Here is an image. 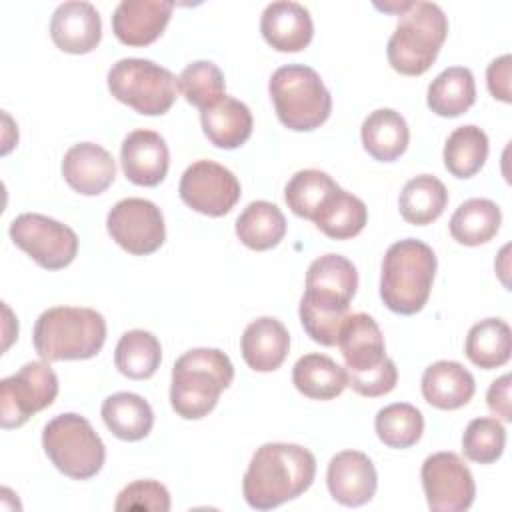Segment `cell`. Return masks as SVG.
<instances>
[{
	"label": "cell",
	"instance_id": "cell-1",
	"mask_svg": "<svg viewBox=\"0 0 512 512\" xmlns=\"http://www.w3.org/2000/svg\"><path fill=\"white\" fill-rule=\"evenodd\" d=\"M356 288L358 272L346 256L324 254L308 266L298 312L306 334L314 342L336 346Z\"/></svg>",
	"mask_w": 512,
	"mask_h": 512
},
{
	"label": "cell",
	"instance_id": "cell-2",
	"mask_svg": "<svg viewBox=\"0 0 512 512\" xmlns=\"http://www.w3.org/2000/svg\"><path fill=\"white\" fill-rule=\"evenodd\" d=\"M316 476L314 454L288 442L262 444L244 474L242 492L248 506L272 510L306 492Z\"/></svg>",
	"mask_w": 512,
	"mask_h": 512
},
{
	"label": "cell",
	"instance_id": "cell-3",
	"mask_svg": "<svg viewBox=\"0 0 512 512\" xmlns=\"http://www.w3.org/2000/svg\"><path fill=\"white\" fill-rule=\"evenodd\" d=\"M232 380L234 366L222 350L192 348L172 368V410L184 420H200L214 410L220 394Z\"/></svg>",
	"mask_w": 512,
	"mask_h": 512
},
{
	"label": "cell",
	"instance_id": "cell-4",
	"mask_svg": "<svg viewBox=\"0 0 512 512\" xmlns=\"http://www.w3.org/2000/svg\"><path fill=\"white\" fill-rule=\"evenodd\" d=\"M106 342V320L94 308L54 306L44 310L32 332L36 354L46 362L94 358Z\"/></svg>",
	"mask_w": 512,
	"mask_h": 512
},
{
	"label": "cell",
	"instance_id": "cell-5",
	"mask_svg": "<svg viewBox=\"0 0 512 512\" xmlns=\"http://www.w3.org/2000/svg\"><path fill=\"white\" fill-rule=\"evenodd\" d=\"M434 274L436 254L426 242L416 238L398 240L382 260L380 298L388 310L412 316L426 306Z\"/></svg>",
	"mask_w": 512,
	"mask_h": 512
},
{
	"label": "cell",
	"instance_id": "cell-6",
	"mask_svg": "<svg viewBox=\"0 0 512 512\" xmlns=\"http://www.w3.org/2000/svg\"><path fill=\"white\" fill-rule=\"evenodd\" d=\"M448 34V18L434 2H412L400 14L386 56L390 66L404 76L424 74L436 60Z\"/></svg>",
	"mask_w": 512,
	"mask_h": 512
},
{
	"label": "cell",
	"instance_id": "cell-7",
	"mask_svg": "<svg viewBox=\"0 0 512 512\" xmlns=\"http://www.w3.org/2000/svg\"><path fill=\"white\" fill-rule=\"evenodd\" d=\"M268 92L278 120L294 132H310L322 126L332 112V96L320 74L304 64L280 66Z\"/></svg>",
	"mask_w": 512,
	"mask_h": 512
},
{
	"label": "cell",
	"instance_id": "cell-8",
	"mask_svg": "<svg viewBox=\"0 0 512 512\" xmlns=\"http://www.w3.org/2000/svg\"><path fill=\"white\" fill-rule=\"evenodd\" d=\"M42 448L50 462L72 480L96 476L106 460V448L92 424L74 412L54 416L42 430Z\"/></svg>",
	"mask_w": 512,
	"mask_h": 512
},
{
	"label": "cell",
	"instance_id": "cell-9",
	"mask_svg": "<svg viewBox=\"0 0 512 512\" xmlns=\"http://www.w3.org/2000/svg\"><path fill=\"white\" fill-rule=\"evenodd\" d=\"M110 94L144 116L166 114L178 92V78L146 58H122L108 70Z\"/></svg>",
	"mask_w": 512,
	"mask_h": 512
},
{
	"label": "cell",
	"instance_id": "cell-10",
	"mask_svg": "<svg viewBox=\"0 0 512 512\" xmlns=\"http://www.w3.org/2000/svg\"><path fill=\"white\" fill-rule=\"evenodd\" d=\"M58 396V376L46 360L28 362L16 374L0 380L2 428H18L30 416L48 408Z\"/></svg>",
	"mask_w": 512,
	"mask_h": 512
},
{
	"label": "cell",
	"instance_id": "cell-11",
	"mask_svg": "<svg viewBox=\"0 0 512 512\" xmlns=\"http://www.w3.org/2000/svg\"><path fill=\"white\" fill-rule=\"evenodd\" d=\"M10 238L46 270H62L72 264L78 254L76 232L70 226L36 212L16 216L10 222Z\"/></svg>",
	"mask_w": 512,
	"mask_h": 512
},
{
	"label": "cell",
	"instance_id": "cell-12",
	"mask_svg": "<svg viewBox=\"0 0 512 512\" xmlns=\"http://www.w3.org/2000/svg\"><path fill=\"white\" fill-rule=\"evenodd\" d=\"M106 228L112 240L134 256L152 254L166 240L162 210L146 198L116 202L106 216Z\"/></svg>",
	"mask_w": 512,
	"mask_h": 512
},
{
	"label": "cell",
	"instance_id": "cell-13",
	"mask_svg": "<svg viewBox=\"0 0 512 512\" xmlns=\"http://www.w3.org/2000/svg\"><path fill=\"white\" fill-rule=\"evenodd\" d=\"M178 194L194 212L218 218L240 200V182L226 166L214 160H196L184 170Z\"/></svg>",
	"mask_w": 512,
	"mask_h": 512
},
{
	"label": "cell",
	"instance_id": "cell-14",
	"mask_svg": "<svg viewBox=\"0 0 512 512\" xmlns=\"http://www.w3.org/2000/svg\"><path fill=\"white\" fill-rule=\"evenodd\" d=\"M420 478L432 512H464L474 502V476L454 452L430 454L422 464Z\"/></svg>",
	"mask_w": 512,
	"mask_h": 512
},
{
	"label": "cell",
	"instance_id": "cell-15",
	"mask_svg": "<svg viewBox=\"0 0 512 512\" xmlns=\"http://www.w3.org/2000/svg\"><path fill=\"white\" fill-rule=\"evenodd\" d=\"M326 484L338 504L356 508L372 500L378 476L372 460L364 452L342 450L328 462Z\"/></svg>",
	"mask_w": 512,
	"mask_h": 512
},
{
	"label": "cell",
	"instance_id": "cell-16",
	"mask_svg": "<svg viewBox=\"0 0 512 512\" xmlns=\"http://www.w3.org/2000/svg\"><path fill=\"white\" fill-rule=\"evenodd\" d=\"M170 0H122L112 14V32L126 46H148L170 22Z\"/></svg>",
	"mask_w": 512,
	"mask_h": 512
},
{
	"label": "cell",
	"instance_id": "cell-17",
	"mask_svg": "<svg viewBox=\"0 0 512 512\" xmlns=\"http://www.w3.org/2000/svg\"><path fill=\"white\" fill-rule=\"evenodd\" d=\"M52 42L68 54H88L102 38V20L90 2H62L50 18Z\"/></svg>",
	"mask_w": 512,
	"mask_h": 512
},
{
	"label": "cell",
	"instance_id": "cell-18",
	"mask_svg": "<svg viewBox=\"0 0 512 512\" xmlns=\"http://www.w3.org/2000/svg\"><path fill=\"white\" fill-rule=\"evenodd\" d=\"M124 176L136 186H158L170 166L166 140L154 130L130 132L120 148Z\"/></svg>",
	"mask_w": 512,
	"mask_h": 512
},
{
	"label": "cell",
	"instance_id": "cell-19",
	"mask_svg": "<svg viewBox=\"0 0 512 512\" xmlns=\"http://www.w3.org/2000/svg\"><path fill=\"white\" fill-rule=\"evenodd\" d=\"M62 176L72 190L84 196H98L114 182L116 162L100 144L80 142L64 154Z\"/></svg>",
	"mask_w": 512,
	"mask_h": 512
},
{
	"label": "cell",
	"instance_id": "cell-20",
	"mask_svg": "<svg viewBox=\"0 0 512 512\" xmlns=\"http://www.w3.org/2000/svg\"><path fill=\"white\" fill-rule=\"evenodd\" d=\"M262 38L278 52H300L314 36L308 8L292 0L270 2L260 16Z\"/></svg>",
	"mask_w": 512,
	"mask_h": 512
},
{
	"label": "cell",
	"instance_id": "cell-21",
	"mask_svg": "<svg viewBox=\"0 0 512 512\" xmlns=\"http://www.w3.org/2000/svg\"><path fill=\"white\" fill-rule=\"evenodd\" d=\"M336 344L344 356L346 372L370 370L386 358V344L380 326L364 312L346 316Z\"/></svg>",
	"mask_w": 512,
	"mask_h": 512
},
{
	"label": "cell",
	"instance_id": "cell-22",
	"mask_svg": "<svg viewBox=\"0 0 512 512\" xmlns=\"http://www.w3.org/2000/svg\"><path fill=\"white\" fill-rule=\"evenodd\" d=\"M290 334L286 326L272 316L252 320L240 338L244 362L254 372H274L288 356Z\"/></svg>",
	"mask_w": 512,
	"mask_h": 512
},
{
	"label": "cell",
	"instance_id": "cell-23",
	"mask_svg": "<svg viewBox=\"0 0 512 512\" xmlns=\"http://www.w3.org/2000/svg\"><path fill=\"white\" fill-rule=\"evenodd\" d=\"M420 386L424 400L440 410L462 408L476 392L474 376L460 362L452 360L430 364L422 374Z\"/></svg>",
	"mask_w": 512,
	"mask_h": 512
},
{
	"label": "cell",
	"instance_id": "cell-24",
	"mask_svg": "<svg viewBox=\"0 0 512 512\" xmlns=\"http://www.w3.org/2000/svg\"><path fill=\"white\" fill-rule=\"evenodd\" d=\"M364 150L378 162H394L400 158L410 140V130L404 116L392 108L370 112L360 128Z\"/></svg>",
	"mask_w": 512,
	"mask_h": 512
},
{
	"label": "cell",
	"instance_id": "cell-25",
	"mask_svg": "<svg viewBox=\"0 0 512 512\" xmlns=\"http://www.w3.org/2000/svg\"><path fill=\"white\" fill-rule=\"evenodd\" d=\"M200 122L206 138L224 150L242 146L250 138L254 124L250 108L232 96H224L212 108L202 110Z\"/></svg>",
	"mask_w": 512,
	"mask_h": 512
},
{
	"label": "cell",
	"instance_id": "cell-26",
	"mask_svg": "<svg viewBox=\"0 0 512 512\" xmlns=\"http://www.w3.org/2000/svg\"><path fill=\"white\" fill-rule=\"evenodd\" d=\"M106 428L120 440L136 442L150 434L154 426L152 406L134 392L110 394L100 408Z\"/></svg>",
	"mask_w": 512,
	"mask_h": 512
},
{
	"label": "cell",
	"instance_id": "cell-27",
	"mask_svg": "<svg viewBox=\"0 0 512 512\" xmlns=\"http://www.w3.org/2000/svg\"><path fill=\"white\" fill-rule=\"evenodd\" d=\"M292 382L300 394L312 400H332L348 386L346 368L326 354H304L292 368Z\"/></svg>",
	"mask_w": 512,
	"mask_h": 512
},
{
	"label": "cell",
	"instance_id": "cell-28",
	"mask_svg": "<svg viewBox=\"0 0 512 512\" xmlns=\"http://www.w3.org/2000/svg\"><path fill=\"white\" fill-rule=\"evenodd\" d=\"M428 108L444 118L464 114L476 102V84L470 68L450 66L442 70L428 86Z\"/></svg>",
	"mask_w": 512,
	"mask_h": 512
},
{
	"label": "cell",
	"instance_id": "cell-29",
	"mask_svg": "<svg viewBox=\"0 0 512 512\" xmlns=\"http://www.w3.org/2000/svg\"><path fill=\"white\" fill-rule=\"evenodd\" d=\"M448 204V190L432 174L410 178L398 198L402 218L414 226H426L438 220Z\"/></svg>",
	"mask_w": 512,
	"mask_h": 512
},
{
	"label": "cell",
	"instance_id": "cell-30",
	"mask_svg": "<svg viewBox=\"0 0 512 512\" xmlns=\"http://www.w3.org/2000/svg\"><path fill=\"white\" fill-rule=\"evenodd\" d=\"M284 234L286 218L282 210L272 202H250L236 218V236L250 250H270L280 244Z\"/></svg>",
	"mask_w": 512,
	"mask_h": 512
},
{
	"label": "cell",
	"instance_id": "cell-31",
	"mask_svg": "<svg viewBox=\"0 0 512 512\" xmlns=\"http://www.w3.org/2000/svg\"><path fill=\"white\" fill-rule=\"evenodd\" d=\"M502 224V212L488 198H470L462 202L450 218V234L458 244L480 246L490 242Z\"/></svg>",
	"mask_w": 512,
	"mask_h": 512
},
{
	"label": "cell",
	"instance_id": "cell-32",
	"mask_svg": "<svg viewBox=\"0 0 512 512\" xmlns=\"http://www.w3.org/2000/svg\"><path fill=\"white\" fill-rule=\"evenodd\" d=\"M464 352L468 360L484 370L504 366L512 352L510 326L500 318H484L476 322L466 336Z\"/></svg>",
	"mask_w": 512,
	"mask_h": 512
},
{
	"label": "cell",
	"instance_id": "cell-33",
	"mask_svg": "<svg viewBox=\"0 0 512 512\" xmlns=\"http://www.w3.org/2000/svg\"><path fill=\"white\" fill-rule=\"evenodd\" d=\"M338 188L340 186L332 180L330 174L316 168H306L298 170L288 180L284 188V200L296 216L314 222V218L338 192Z\"/></svg>",
	"mask_w": 512,
	"mask_h": 512
},
{
	"label": "cell",
	"instance_id": "cell-34",
	"mask_svg": "<svg viewBox=\"0 0 512 512\" xmlns=\"http://www.w3.org/2000/svg\"><path fill=\"white\" fill-rule=\"evenodd\" d=\"M162 360V346L148 330H128L120 336L114 350V364L120 374L132 380L154 376Z\"/></svg>",
	"mask_w": 512,
	"mask_h": 512
},
{
	"label": "cell",
	"instance_id": "cell-35",
	"mask_svg": "<svg viewBox=\"0 0 512 512\" xmlns=\"http://www.w3.org/2000/svg\"><path fill=\"white\" fill-rule=\"evenodd\" d=\"M444 166L456 178H470L488 158V136L474 124L458 126L444 144Z\"/></svg>",
	"mask_w": 512,
	"mask_h": 512
},
{
	"label": "cell",
	"instance_id": "cell-36",
	"mask_svg": "<svg viewBox=\"0 0 512 512\" xmlns=\"http://www.w3.org/2000/svg\"><path fill=\"white\" fill-rule=\"evenodd\" d=\"M368 222V208L366 204L338 188V192L328 200V204L320 210L314 218V224L332 240H348L362 232Z\"/></svg>",
	"mask_w": 512,
	"mask_h": 512
},
{
	"label": "cell",
	"instance_id": "cell-37",
	"mask_svg": "<svg viewBox=\"0 0 512 512\" xmlns=\"http://www.w3.org/2000/svg\"><path fill=\"white\" fill-rule=\"evenodd\" d=\"M374 428L384 446L404 450L422 438L424 416L408 402H394L378 410Z\"/></svg>",
	"mask_w": 512,
	"mask_h": 512
},
{
	"label": "cell",
	"instance_id": "cell-38",
	"mask_svg": "<svg viewBox=\"0 0 512 512\" xmlns=\"http://www.w3.org/2000/svg\"><path fill=\"white\" fill-rule=\"evenodd\" d=\"M178 90L188 104L208 110L226 96V82L222 70L210 60H196L188 64L178 76Z\"/></svg>",
	"mask_w": 512,
	"mask_h": 512
},
{
	"label": "cell",
	"instance_id": "cell-39",
	"mask_svg": "<svg viewBox=\"0 0 512 512\" xmlns=\"http://www.w3.org/2000/svg\"><path fill=\"white\" fill-rule=\"evenodd\" d=\"M506 446V430L496 418H474L462 434L464 456L478 464L496 462Z\"/></svg>",
	"mask_w": 512,
	"mask_h": 512
},
{
	"label": "cell",
	"instance_id": "cell-40",
	"mask_svg": "<svg viewBox=\"0 0 512 512\" xmlns=\"http://www.w3.org/2000/svg\"><path fill=\"white\" fill-rule=\"evenodd\" d=\"M114 508L118 512L126 510H148V512H168L170 494L164 484L156 480H136L122 488L116 498Z\"/></svg>",
	"mask_w": 512,
	"mask_h": 512
},
{
	"label": "cell",
	"instance_id": "cell-41",
	"mask_svg": "<svg viewBox=\"0 0 512 512\" xmlns=\"http://www.w3.org/2000/svg\"><path fill=\"white\" fill-rule=\"evenodd\" d=\"M348 386L366 398L384 396L394 390L398 382V370L396 364L386 356L378 366L364 370V372H346Z\"/></svg>",
	"mask_w": 512,
	"mask_h": 512
},
{
	"label": "cell",
	"instance_id": "cell-42",
	"mask_svg": "<svg viewBox=\"0 0 512 512\" xmlns=\"http://www.w3.org/2000/svg\"><path fill=\"white\" fill-rule=\"evenodd\" d=\"M510 54H502L500 58L492 60L488 70H486V82H488V90L494 98L502 100V102H510Z\"/></svg>",
	"mask_w": 512,
	"mask_h": 512
},
{
	"label": "cell",
	"instance_id": "cell-43",
	"mask_svg": "<svg viewBox=\"0 0 512 512\" xmlns=\"http://www.w3.org/2000/svg\"><path fill=\"white\" fill-rule=\"evenodd\" d=\"M486 402L488 408L500 416L504 422L512 420V410H510V374L500 376L498 380H494L488 388L486 394Z\"/></svg>",
	"mask_w": 512,
	"mask_h": 512
}]
</instances>
